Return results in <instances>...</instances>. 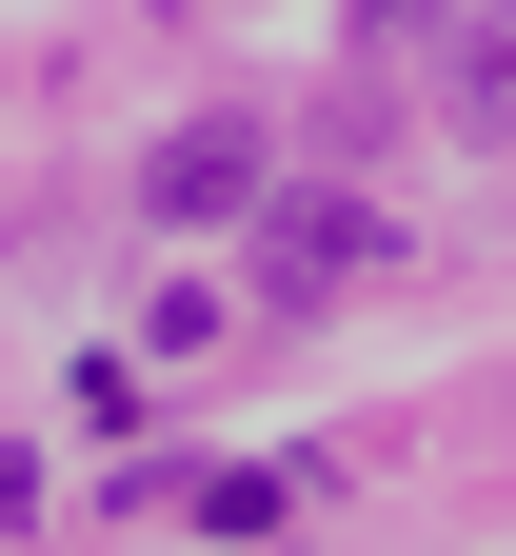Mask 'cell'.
Returning <instances> with one entry per match:
<instances>
[{
    "label": "cell",
    "mask_w": 516,
    "mask_h": 556,
    "mask_svg": "<svg viewBox=\"0 0 516 556\" xmlns=\"http://www.w3.org/2000/svg\"><path fill=\"white\" fill-rule=\"evenodd\" d=\"M357 21H437V0H357Z\"/></svg>",
    "instance_id": "cell-5"
},
{
    "label": "cell",
    "mask_w": 516,
    "mask_h": 556,
    "mask_svg": "<svg viewBox=\"0 0 516 556\" xmlns=\"http://www.w3.org/2000/svg\"><path fill=\"white\" fill-rule=\"evenodd\" d=\"M21 517H40V457H0V536H21Z\"/></svg>",
    "instance_id": "cell-4"
},
{
    "label": "cell",
    "mask_w": 516,
    "mask_h": 556,
    "mask_svg": "<svg viewBox=\"0 0 516 556\" xmlns=\"http://www.w3.org/2000/svg\"><path fill=\"white\" fill-rule=\"evenodd\" d=\"M139 199H160V219H259V119H179L160 160H139Z\"/></svg>",
    "instance_id": "cell-2"
},
{
    "label": "cell",
    "mask_w": 516,
    "mask_h": 556,
    "mask_svg": "<svg viewBox=\"0 0 516 556\" xmlns=\"http://www.w3.org/2000/svg\"><path fill=\"white\" fill-rule=\"evenodd\" d=\"M437 119L516 139V0H457V21H437Z\"/></svg>",
    "instance_id": "cell-3"
},
{
    "label": "cell",
    "mask_w": 516,
    "mask_h": 556,
    "mask_svg": "<svg viewBox=\"0 0 516 556\" xmlns=\"http://www.w3.org/2000/svg\"><path fill=\"white\" fill-rule=\"evenodd\" d=\"M259 278H278V299H338V278H378V219H357V199H278V179H259Z\"/></svg>",
    "instance_id": "cell-1"
}]
</instances>
